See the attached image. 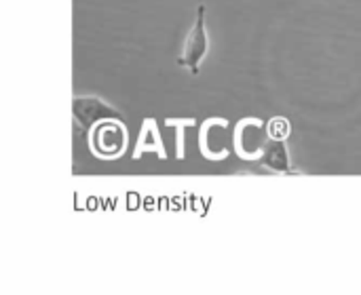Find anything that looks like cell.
I'll use <instances>...</instances> for the list:
<instances>
[{
  "label": "cell",
  "instance_id": "8",
  "mask_svg": "<svg viewBox=\"0 0 361 295\" xmlns=\"http://www.w3.org/2000/svg\"><path fill=\"white\" fill-rule=\"evenodd\" d=\"M267 131H269V137L271 139H288L290 133H292V127L286 118L277 116V118H271L267 123Z\"/></svg>",
  "mask_w": 361,
  "mask_h": 295
},
{
  "label": "cell",
  "instance_id": "2",
  "mask_svg": "<svg viewBox=\"0 0 361 295\" xmlns=\"http://www.w3.org/2000/svg\"><path fill=\"white\" fill-rule=\"evenodd\" d=\"M205 13H207L205 4H199L195 25L190 27V32L184 40L182 55L178 57V65L188 68L192 74H199V65L209 51V38H207V30H205Z\"/></svg>",
  "mask_w": 361,
  "mask_h": 295
},
{
  "label": "cell",
  "instance_id": "4",
  "mask_svg": "<svg viewBox=\"0 0 361 295\" xmlns=\"http://www.w3.org/2000/svg\"><path fill=\"white\" fill-rule=\"evenodd\" d=\"M269 142L267 125L258 118H245L235 129V150L241 158L254 161L262 154Z\"/></svg>",
  "mask_w": 361,
  "mask_h": 295
},
{
  "label": "cell",
  "instance_id": "6",
  "mask_svg": "<svg viewBox=\"0 0 361 295\" xmlns=\"http://www.w3.org/2000/svg\"><path fill=\"white\" fill-rule=\"evenodd\" d=\"M258 163L275 173H290V154H288V146L286 139H271L267 142L262 154L258 156Z\"/></svg>",
  "mask_w": 361,
  "mask_h": 295
},
{
  "label": "cell",
  "instance_id": "7",
  "mask_svg": "<svg viewBox=\"0 0 361 295\" xmlns=\"http://www.w3.org/2000/svg\"><path fill=\"white\" fill-rule=\"evenodd\" d=\"M146 152H154L157 156L165 158V150H163V142H161V135H159V129H157V123L154 120H144V127H142V135H140V142H137V148L133 152V158H142Z\"/></svg>",
  "mask_w": 361,
  "mask_h": 295
},
{
  "label": "cell",
  "instance_id": "1",
  "mask_svg": "<svg viewBox=\"0 0 361 295\" xmlns=\"http://www.w3.org/2000/svg\"><path fill=\"white\" fill-rule=\"evenodd\" d=\"M89 146L99 158H118L127 148V129L121 118L99 120L89 133Z\"/></svg>",
  "mask_w": 361,
  "mask_h": 295
},
{
  "label": "cell",
  "instance_id": "3",
  "mask_svg": "<svg viewBox=\"0 0 361 295\" xmlns=\"http://www.w3.org/2000/svg\"><path fill=\"white\" fill-rule=\"evenodd\" d=\"M201 152L209 161H220L226 158L231 152V146L235 144V133H231L228 120L224 118H209L199 135Z\"/></svg>",
  "mask_w": 361,
  "mask_h": 295
},
{
  "label": "cell",
  "instance_id": "5",
  "mask_svg": "<svg viewBox=\"0 0 361 295\" xmlns=\"http://www.w3.org/2000/svg\"><path fill=\"white\" fill-rule=\"evenodd\" d=\"M72 116L82 129H91L99 120H106V118H121L112 106H108L106 101H102L99 97H93V95L74 97L72 99Z\"/></svg>",
  "mask_w": 361,
  "mask_h": 295
}]
</instances>
